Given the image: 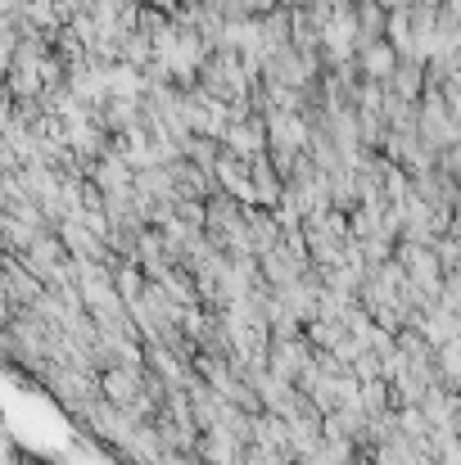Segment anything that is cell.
Segmentation results:
<instances>
[{
  "instance_id": "1",
  "label": "cell",
  "mask_w": 461,
  "mask_h": 465,
  "mask_svg": "<svg viewBox=\"0 0 461 465\" xmlns=\"http://www.w3.org/2000/svg\"><path fill=\"white\" fill-rule=\"evenodd\" d=\"M145 5H150V9H163V14H172V9H176V0H145Z\"/></svg>"
},
{
  "instance_id": "2",
  "label": "cell",
  "mask_w": 461,
  "mask_h": 465,
  "mask_svg": "<svg viewBox=\"0 0 461 465\" xmlns=\"http://www.w3.org/2000/svg\"><path fill=\"white\" fill-rule=\"evenodd\" d=\"M380 5H385L389 14H394V9H412V0H380Z\"/></svg>"
}]
</instances>
